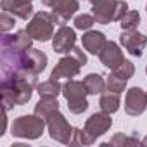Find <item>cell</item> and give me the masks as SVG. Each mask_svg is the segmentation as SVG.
I'll use <instances>...</instances> for the list:
<instances>
[{"mask_svg":"<svg viewBox=\"0 0 147 147\" xmlns=\"http://www.w3.org/2000/svg\"><path fill=\"white\" fill-rule=\"evenodd\" d=\"M35 73H9L2 75V106L9 111L12 106H23L31 99V92L38 87Z\"/></svg>","mask_w":147,"mask_h":147,"instance_id":"cell-1","label":"cell"},{"mask_svg":"<svg viewBox=\"0 0 147 147\" xmlns=\"http://www.w3.org/2000/svg\"><path fill=\"white\" fill-rule=\"evenodd\" d=\"M128 12V4L125 0H92V14L95 23L107 24L111 21H119Z\"/></svg>","mask_w":147,"mask_h":147,"instance_id":"cell-2","label":"cell"},{"mask_svg":"<svg viewBox=\"0 0 147 147\" xmlns=\"http://www.w3.org/2000/svg\"><path fill=\"white\" fill-rule=\"evenodd\" d=\"M43 128H45V119L36 114H31V116H19L18 119H14L11 131L18 138L35 140L43 133Z\"/></svg>","mask_w":147,"mask_h":147,"instance_id":"cell-3","label":"cell"},{"mask_svg":"<svg viewBox=\"0 0 147 147\" xmlns=\"http://www.w3.org/2000/svg\"><path fill=\"white\" fill-rule=\"evenodd\" d=\"M87 87L83 82H75L69 80L64 87H62V95L67 100V107L73 114H82L83 111L88 109V102H87Z\"/></svg>","mask_w":147,"mask_h":147,"instance_id":"cell-4","label":"cell"},{"mask_svg":"<svg viewBox=\"0 0 147 147\" xmlns=\"http://www.w3.org/2000/svg\"><path fill=\"white\" fill-rule=\"evenodd\" d=\"M54 18L52 12H45L40 11L36 12L31 21L26 26V31L31 35L33 40H40V42H47L50 40V36H54Z\"/></svg>","mask_w":147,"mask_h":147,"instance_id":"cell-5","label":"cell"},{"mask_svg":"<svg viewBox=\"0 0 147 147\" xmlns=\"http://www.w3.org/2000/svg\"><path fill=\"white\" fill-rule=\"evenodd\" d=\"M42 4L52 9L54 23L66 26V23L78 11V0H42Z\"/></svg>","mask_w":147,"mask_h":147,"instance_id":"cell-6","label":"cell"},{"mask_svg":"<svg viewBox=\"0 0 147 147\" xmlns=\"http://www.w3.org/2000/svg\"><path fill=\"white\" fill-rule=\"evenodd\" d=\"M47 128H49V133L54 140L61 142V144H71V138H73V128L67 119L59 113L55 111L54 114H50L47 118Z\"/></svg>","mask_w":147,"mask_h":147,"instance_id":"cell-7","label":"cell"},{"mask_svg":"<svg viewBox=\"0 0 147 147\" xmlns=\"http://www.w3.org/2000/svg\"><path fill=\"white\" fill-rule=\"evenodd\" d=\"M82 66H85V64L71 52V55H66V57H62L57 62V66L54 67L50 78H54V80H61V78H67L69 80V78H75L80 73Z\"/></svg>","mask_w":147,"mask_h":147,"instance_id":"cell-8","label":"cell"},{"mask_svg":"<svg viewBox=\"0 0 147 147\" xmlns=\"http://www.w3.org/2000/svg\"><path fill=\"white\" fill-rule=\"evenodd\" d=\"M111 125H113V119H111L109 113H104V111L102 113H95V114H92L87 119V123H85V133L92 140H95L97 137L104 135L111 128Z\"/></svg>","mask_w":147,"mask_h":147,"instance_id":"cell-9","label":"cell"},{"mask_svg":"<svg viewBox=\"0 0 147 147\" xmlns=\"http://www.w3.org/2000/svg\"><path fill=\"white\" fill-rule=\"evenodd\" d=\"M145 109H147V94L138 87H131L126 92V97H125V111H126V114L140 116Z\"/></svg>","mask_w":147,"mask_h":147,"instance_id":"cell-10","label":"cell"},{"mask_svg":"<svg viewBox=\"0 0 147 147\" xmlns=\"http://www.w3.org/2000/svg\"><path fill=\"white\" fill-rule=\"evenodd\" d=\"M76 33L69 26H61L52 38V47L57 54H69L76 45Z\"/></svg>","mask_w":147,"mask_h":147,"instance_id":"cell-11","label":"cell"},{"mask_svg":"<svg viewBox=\"0 0 147 147\" xmlns=\"http://www.w3.org/2000/svg\"><path fill=\"white\" fill-rule=\"evenodd\" d=\"M121 45L126 49L128 54H131L133 57H140L145 45H147V36L138 33L137 30H126L121 33V38H119Z\"/></svg>","mask_w":147,"mask_h":147,"instance_id":"cell-12","label":"cell"},{"mask_svg":"<svg viewBox=\"0 0 147 147\" xmlns=\"http://www.w3.org/2000/svg\"><path fill=\"white\" fill-rule=\"evenodd\" d=\"M99 59H100V62H102L106 67H109V69H116V67L125 61L121 49H119L118 43H114V42H106L104 49H102L100 54H99Z\"/></svg>","mask_w":147,"mask_h":147,"instance_id":"cell-13","label":"cell"},{"mask_svg":"<svg viewBox=\"0 0 147 147\" xmlns=\"http://www.w3.org/2000/svg\"><path fill=\"white\" fill-rule=\"evenodd\" d=\"M31 35L23 30V31H18L16 35H7L4 33L2 35V40H0V43H2V47H11V49H16V50H28L31 49Z\"/></svg>","mask_w":147,"mask_h":147,"instance_id":"cell-14","label":"cell"},{"mask_svg":"<svg viewBox=\"0 0 147 147\" xmlns=\"http://www.w3.org/2000/svg\"><path fill=\"white\" fill-rule=\"evenodd\" d=\"M2 11H7L19 19H28L33 14V5L23 0H2Z\"/></svg>","mask_w":147,"mask_h":147,"instance_id":"cell-15","label":"cell"},{"mask_svg":"<svg viewBox=\"0 0 147 147\" xmlns=\"http://www.w3.org/2000/svg\"><path fill=\"white\" fill-rule=\"evenodd\" d=\"M106 36H104V33H100V31H87L85 35H83V38H82V43H83V49L85 50H88L90 54H94V55H99L100 54V50L104 49V45H106Z\"/></svg>","mask_w":147,"mask_h":147,"instance_id":"cell-16","label":"cell"},{"mask_svg":"<svg viewBox=\"0 0 147 147\" xmlns=\"http://www.w3.org/2000/svg\"><path fill=\"white\" fill-rule=\"evenodd\" d=\"M55 111H59V102L55 97H40L38 104L35 106V114L43 119H47Z\"/></svg>","mask_w":147,"mask_h":147,"instance_id":"cell-17","label":"cell"},{"mask_svg":"<svg viewBox=\"0 0 147 147\" xmlns=\"http://www.w3.org/2000/svg\"><path fill=\"white\" fill-rule=\"evenodd\" d=\"M85 87H87V92L92 94V95H97V94H102L107 87H106V82L100 75H97V73H90V75L85 76L83 80Z\"/></svg>","mask_w":147,"mask_h":147,"instance_id":"cell-18","label":"cell"},{"mask_svg":"<svg viewBox=\"0 0 147 147\" xmlns=\"http://www.w3.org/2000/svg\"><path fill=\"white\" fill-rule=\"evenodd\" d=\"M36 90H38L40 97H57L59 94H62V85L59 83V80L50 78V80L40 83L36 87Z\"/></svg>","mask_w":147,"mask_h":147,"instance_id":"cell-19","label":"cell"},{"mask_svg":"<svg viewBox=\"0 0 147 147\" xmlns=\"http://www.w3.org/2000/svg\"><path fill=\"white\" fill-rule=\"evenodd\" d=\"M99 106L104 113H116L119 109V94H114V92H109V94H104L99 100Z\"/></svg>","mask_w":147,"mask_h":147,"instance_id":"cell-20","label":"cell"},{"mask_svg":"<svg viewBox=\"0 0 147 147\" xmlns=\"http://www.w3.org/2000/svg\"><path fill=\"white\" fill-rule=\"evenodd\" d=\"M119 24H121V30L126 31V30H135L138 24H140V14L138 11H128L121 19H119Z\"/></svg>","mask_w":147,"mask_h":147,"instance_id":"cell-21","label":"cell"},{"mask_svg":"<svg viewBox=\"0 0 147 147\" xmlns=\"http://www.w3.org/2000/svg\"><path fill=\"white\" fill-rule=\"evenodd\" d=\"M106 87H107V90H109V92L121 94V92L126 88V80H123V78L116 76L114 73H113V75H109V78L106 80Z\"/></svg>","mask_w":147,"mask_h":147,"instance_id":"cell-22","label":"cell"},{"mask_svg":"<svg viewBox=\"0 0 147 147\" xmlns=\"http://www.w3.org/2000/svg\"><path fill=\"white\" fill-rule=\"evenodd\" d=\"M113 73L116 76H119V78H123V80H130L131 76H133V73H135V66L130 62V61H123L116 69H113Z\"/></svg>","mask_w":147,"mask_h":147,"instance_id":"cell-23","label":"cell"},{"mask_svg":"<svg viewBox=\"0 0 147 147\" xmlns=\"http://www.w3.org/2000/svg\"><path fill=\"white\" fill-rule=\"evenodd\" d=\"M94 24H95L94 14H80V16L75 18V28H76V30L87 31V30H90Z\"/></svg>","mask_w":147,"mask_h":147,"instance_id":"cell-24","label":"cell"},{"mask_svg":"<svg viewBox=\"0 0 147 147\" xmlns=\"http://www.w3.org/2000/svg\"><path fill=\"white\" fill-rule=\"evenodd\" d=\"M14 24H16V16H12L7 11H2V14H0V31L7 33L9 30L14 28Z\"/></svg>","mask_w":147,"mask_h":147,"instance_id":"cell-25","label":"cell"},{"mask_svg":"<svg viewBox=\"0 0 147 147\" xmlns=\"http://www.w3.org/2000/svg\"><path fill=\"white\" fill-rule=\"evenodd\" d=\"M109 144H113V145H118V144H138V140H135V138H128V137H123V133H118L114 138H111Z\"/></svg>","mask_w":147,"mask_h":147,"instance_id":"cell-26","label":"cell"},{"mask_svg":"<svg viewBox=\"0 0 147 147\" xmlns=\"http://www.w3.org/2000/svg\"><path fill=\"white\" fill-rule=\"evenodd\" d=\"M142 144H144V145H147V137H145V138L142 140Z\"/></svg>","mask_w":147,"mask_h":147,"instance_id":"cell-27","label":"cell"},{"mask_svg":"<svg viewBox=\"0 0 147 147\" xmlns=\"http://www.w3.org/2000/svg\"><path fill=\"white\" fill-rule=\"evenodd\" d=\"M23 2H31V0H23Z\"/></svg>","mask_w":147,"mask_h":147,"instance_id":"cell-28","label":"cell"},{"mask_svg":"<svg viewBox=\"0 0 147 147\" xmlns=\"http://www.w3.org/2000/svg\"><path fill=\"white\" fill-rule=\"evenodd\" d=\"M145 75H147V66H145Z\"/></svg>","mask_w":147,"mask_h":147,"instance_id":"cell-29","label":"cell"}]
</instances>
